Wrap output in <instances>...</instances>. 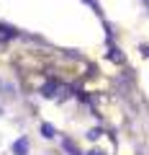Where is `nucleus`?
<instances>
[{
    "instance_id": "nucleus-4",
    "label": "nucleus",
    "mask_w": 149,
    "mask_h": 155,
    "mask_svg": "<svg viewBox=\"0 0 149 155\" xmlns=\"http://www.w3.org/2000/svg\"><path fill=\"white\" fill-rule=\"evenodd\" d=\"M147 3H149V0H147Z\"/></svg>"
},
{
    "instance_id": "nucleus-3",
    "label": "nucleus",
    "mask_w": 149,
    "mask_h": 155,
    "mask_svg": "<svg viewBox=\"0 0 149 155\" xmlns=\"http://www.w3.org/2000/svg\"><path fill=\"white\" fill-rule=\"evenodd\" d=\"M88 155H103V153H100V150H93V153H88Z\"/></svg>"
},
{
    "instance_id": "nucleus-1",
    "label": "nucleus",
    "mask_w": 149,
    "mask_h": 155,
    "mask_svg": "<svg viewBox=\"0 0 149 155\" xmlns=\"http://www.w3.org/2000/svg\"><path fill=\"white\" fill-rule=\"evenodd\" d=\"M41 93H44V98H54V101H62V98H70L72 91L67 88V85L57 83V80H49V83L41 88Z\"/></svg>"
},
{
    "instance_id": "nucleus-2",
    "label": "nucleus",
    "mask_w": 149,
    "mask_h": 155,
    "mask_svg": "<svg viewBox=\"0 0 149 155\" xmlns=\"http://www.w3.org/2000/svg\"><path fill=\"white\" fill-rule=\"evenodd\" d=\"M41 132H44V137H54V129H51L49 124H44V127H41Z\"/></svg>"
}]
</instances>
